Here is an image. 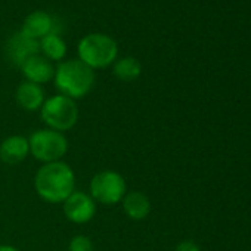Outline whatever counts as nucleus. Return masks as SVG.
Listing matches in <instances>:
<instances>
[{
	"mask_svg": "<svg viewBox=\"0 0 251 251\" xmlns=\"http://www.w3.org/2000/svg\"><path fill=\"white\" fill-rule=\"evenodd\" d=\"M34 191L45 202L62 204L75 191V173L62 161L42 164L34 175Z\"/></svg>",
	"mask_w": 251,
	"mask_h": 251,
	"instance_id": "1",
	"label": "nucleus"
},
{
	"mask_svg": "<svg viewBox=\"0 0 251 251\" xmlns=\"http://www.w3.org/2000/svg\"><path fill=\"white\" fill-rule=\"evenodd\" d=\"M52 81L59 95L77 102L92 92L96 81V74L92 68L75 58L61 61L55 67V75Z\"/></svg>",
	"mask_w": 251,
	"mask_h": 251,
	"instance_id": "2",
	"label": "nucleus"
},
{
	"mask_svg": "<svg viewBox=\"0 0 251 251\" xmlns=\"http://www.w3.org/2000/svg\"><path fill=\"white\" fill-rule=\"evenodd\" d=\"M77 59L93 71L111 67L118 58L117 42L103 33H90L77 45Z\"/></svg>",
	"mask_w": 251,
	"mask_h": 251,
	"instance_id": "3",
	"label": "nucleus"
},
{
	"mask_svg": "<svg viewBox=\"0 0 251 251\" xmlns=\"http://www.w3.org/2000/svg\"><path fill=\"white\" fill-rule=\"evenodd\" d=\"M39 112L45 127L61 132L64 135L75 127L80 117L77 102L59 93L46 98Z\"/></svg>",
	"mask_w": 251,
	"mask_h": 251,
	"instance_id": "4",
	"label": "nucleus"
},
{
	"mask_svg": "<svg viewBox=\"0 0 251 251\" xmlns=\"http://www.w3.org/2000/svg\"><path fill=\"white\" fill-rule=\"evenodd\" d=\"M30 155L40 164L62 161L70 150L68 139L64 133L43 127L28 136Z\"/></svg>",
	"mask_w": 251,
	"mask_h": 251,
	"instance_id": "5",
	"label": "nucleus"
},
{
	"mask_svg": "<svg viewBox=\"0 0 251 251\" xmlns=\"http://www.w3.org/2000/svg\"><path fill=\"white\" fill-rule=\"evenodd\" d=\"M127 191L124 176L115 170H100L89 182V195L100 205H118Z\"/></svg>",
	"mask_w": 251,
	"mask_h": 251,
	"instance_id": "6",
	"label": "nucleus"
},
{
	"mask_svg": "<svg viewBox=\"0 0 251 251\" xmlns=\"http://www.w3.org/2000/svg\"><path fill=\"white\" fill-rule=\"evenodd\" d=\"M64 216L74 225H86L96 216L98 204L84 191H74L62 204Z\"/></svg>",
	"mask_w": 251,
	"mask_h": 251,
	"instance_id": "7",
	"label": "nucleus"
},
{
	"mask_svg": "<svg viewBox=\"0 0 251 251\" xmlns=\"http://www.w3.org/2000/svg\"><path fill=\"white\" fill-rule=\"evenodd\" d=\"M40 53L39 40L30 39L21 31L14 34L6 43V56L9 62L15 67H21L28 58Z\"/></svg>",
	"mask_w": 251,
	"mask_h": 251,
	"instance_id": "8",
	"label": "nucleus"
},
{
	"mask_svg": "<svg viewBox=\"0 0 251 251\" xmlns=\"http://www.w3.org/2000/svg\"><path fill=\"white\" fill-rule=\"evenodd\" d=\"M20 70H21L25 81L34 83L39 86H43V84L52 81L53 75H55V65L40 53L28 58L20 67Z\"/></svg>",
	"mask_w": 251,
	"mask_h": 251,
	"instance_id": "9",
	"label": "nucleus"
},
{
	"mask_svg": "<svg viewBox=\"0 0 251 251\" xmlns=\"http://www.w3.org/2000/svg\"><path fill=\"white\" fill-rule=\"evenodd\" d=\"M30 155L28 138L23 135H11L0 142V161L14 166L23 163Z\"/></svg>",
	"mask_w": 251,
	"mask_h": 251,
	"instance_id": "10",
	"label": "nucleus"
},
{
	"mask_svg": "<svg viewBox=\"0 0 251 251\" xmlns=\"http://www.w3.org/2000/svg\"><path fill=\"white\" fill-rule=\"evenodd\" d=\"M15 100L21 109L27 112H39L46 100L45 89L43 86L24 80L15 90Z\"/></svg>",
	"mask_w": 251,
	"mask_h": 251,
	"instance_id": "11",
	"label": "nucleus"
},
{
	"mask_svg": "<svg viewBox=\"0 0 251 251\" xmlns=\"http://www.w3.org/2000/svg\"><path fill=\"white\" fill-rule=\"evenodd\" d=\"M123 207L124 214L127 216L130 220L141 222L145 220L150 213H151V200L147 194L142 191H127V194L124 195L123 201L120 202Z\"/></svg>",
	"mask_w": 251,
	"mask_h": 251,
	"instance_id": "12",
	"label": "nucleus"
},
{
	"mask_svg": "<svg viewBox=\"0 0 251 251\" xmlns=\"http://www.w3.org/2000/svg\"><path fill=\"white\" fill-rule=\"evenodd\" d=\"M21 33L30 39L40 40L50 33H56L55 31V21H53L52 15H49L48 12L34 11L24 20L23 27H21Z\"/></svg>",
	"mask_w": 251,
	"mask_h": 251,
	"instance_id": "13",
	"label": "nucleus"
},
{
	"mask_svg": "<svg viewBox=\"0 0 251 251\" xmlns=\"http://www.w3.org/2000/svg\"><path fill=\"white\" fill-rule=\"evenodd\" d=\"M111 67H112L114 77L124 83L135 81L142 74V64L139 62V59H136L133 56L117 58V61Z\"/></svg>",
	"mask_w": 251,
	"mask_h": 251,
	"instance_id": "14",
	"label": "nucleus"
},
{
	"mask_svg": "<svg viewBox=\"0 0 251 251\" xmlns=\"http://www.w3.org/2000/svg\"><path fill=\"white\" fill-rule=\"evenodd\" d=\"M40 55L50 62H61L67 55V43L58 33H50L39 40Z\"/></svg>",
	"mask_w": 251,
	"mask_h": 251,
	"instance_id": "15",
	"label": "nucleus"
},
{
	"mask_svg": "<svg viewBox=\"0 0 251 251\" xmlns=\"http://www.w3.org/2000/svg\"><path fill=\"white\" fill-rule=\"evenodd\" d=\"M67 251H95V244L87 235L78 233L70 239Z\"/></svg>",
	"mask_w": 251,
	"mask_h": 251,
	"instance_id": "16",
	"label": "nucleus"
},
{
	"mask_svg": "<svg viewBox=\"0 0 251 251\" xmlns=\"http://www.w3.org/2000/svg\"><path fill=\"white\" fill-rule=\"evenodd\" d=\"M175 251H201L200 245L195 242V241H191V239H185V241H180Z\"/></svg>",
	"mask_w": 251,
	"mask_h": 251,
	"instance_id": "17",
	"label": "nucleus"
},
{
	"mask_svg": "<svg viewBox=\"0 0 251 251\" xmlns=\"http://www.w3.org/2000/svg\"><path fill=\"white\" fill-rule=\"evenodd\" d=\"M0 251H21V250L11 244H0Z\"/></svg>",
	"mask_w": 251,
	"mask_h": 251,
	"instance_id": "18",
	"label": "nucleus"
}]
</instances>
